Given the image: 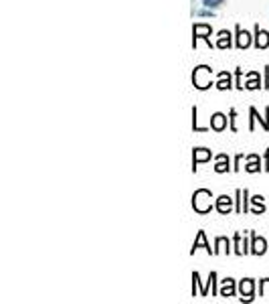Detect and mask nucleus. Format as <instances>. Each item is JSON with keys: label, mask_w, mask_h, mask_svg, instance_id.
Wrapping results in <instances>:
<instances>
[{"label": "nucleus", "mask_w": 269, "mask_h": 304, "mask_svg": "<svg viewBox=\"0 0 269 304\" xmlns=\"http://www.w3.org/2000/svg\"><path fill=\"white\" fill-rule=\"evenodd\" d=\"M211 199H213V195H211V191H207V189H200V191H196L194 195H192V207H194V211H198V213H207V211H211Z\"/></svg>", "instance_id": "f257e3e1"}, {"label": "nucleus", "mask_w": 269, "mask_h": 304, "mask_svg": "<svg viewBox=\"0 0 269 304\" xmlns=\"http://www.w3.org/2000/svg\"><path fill=\"white\" fill-rule=\"evenodd\" d=\"M192 83H194L198 89H207V87H211V85H213V81H211V69H209L207 65L196 67V69H194V73H192Z\"/></svg>", "instance_id": "f03ea898"}, {"label": "nucleus", "mask_w": 269, "mask_h": 304, "mask_svg": "<svg viewBox=\"0 0 269 304\" xmlns=\"http://www.w3.org/2000/svg\"><path fill=\"white\" fill-rule=\"evenodd\" d=\"M192 33H194V45H196V39L209 41V37H211V27H209V25H194ZM209 43H211V41H209Z\"/></svg>", "instance_id": "7ed1b4c3"}, {"label": "nucleus", "mask_w": 269, "mask_h": 304, "mask_svg": "<svg viewBox=\"0 0 269 304\" xmlns=\"http://www.w3.org/2000/svg\"><path fill=\"white\" fill-rule=\"evenodd\" d=\"M249 45H251V35L247 31H241V27H237V47L245 49Z\"/></svg>", "instance_id": "20e7f679"}, {"label": "nucleus", "mask_w": 269, "mask_h": 304, "mask_svg": "<svg viewBox=\"0 0 269 304\" xmlns=\"http://www.w3.org/2000/svg\"><path fill=\"white\" fill-rule=\"evenodd\" d=\"M255 45H257V49H265V47H269V33H267V31H261V29L257 27Z\"/></svg>", "instance_id": "39448f33"}, {"label": "nucleus", "mask_w": 269, "mask_h": 304, "mask_svg": "<svg viewBox=\"0 0 269 304\" xmlns=\"http://www.w3.org/2000/svg\"><path fill=\"white\" fill-rule=\"evenodd\" d=\"M231 205H233V199H229L227 195H223V197H219V199H217V211H219V213H223V215L231 211Z\"/></svg>", "instance_id": "423d86ee"}, {"label": "nucleus", "mask_w": 269, "mask_h": 304, "mask_svg": "<svg viewBox=\"0 0 269 304\" xmlns=\"http://www.w3.org/2000/svg\"><path fill=\"white\" fill-rule=\"evenodd\" d=\"M198 247H205L209 254H215V249H211V245L207 243V237H205V231H198V237L194 239V245H192V254L198 249Z\"/></svg>", "instance_id": "0eeeda50"}, {"label": "nucleus", "mask_w": 269, "mask_h": 304, "mask_svg": "<svg viewBox=\"0 0 269 304\" xmlns=\"http://www.w3.org/2000/svg\"><path fill=\"white\" fill-rule=\"evenodd\" d=\"M209 159H211V150L196 148V150H194V159H192V163H194V171H196V165H198V163H205V161H209Z\"/></svg>", "instance_id": "6e6552de"}, {"label": "nucleus", "mask_w": 269, "mask_h": 304, "mask_svg": "<svg viewBox=\"0 0 269 304\" xmlns=\"http://www.w3.org/2000/svg\"><path fill=\"white\" fill-rule=\"evenodd\" d=\"M211 126H213V130L221 132V130H225V126H227V118H225L223 114H215V116L211 118Z\"/></svg>", "instance_id": "1a4fd4ad"}, {"label": "nucleus", "mask_w": 269, "mask_h": 304, "mask_svg": "<svg viewBox=\"0 0 269 304\" xmlns=\"http://www.w3.org/2000/svg\"><path fill=\"white\" fill-rule=\"evenodd\" d=\"M265 249H267V243H265V239L263 237H257V235H253V254H257V256H261V254H265Z\"/></svg>", "instance_id": "9d476101"}, {"label": "nucleus", "mask_w": 269, "mask_h": 304, "mask_svg": "<svg viewBox=\"0 0 269 304\" xmlns=\"http://www.w3.org/2000/svg\"><path fill=\"white\" fill-rule=\"evenodd\" d=\"M241 294L245 296V300H251V294H253V280H243L241 286H239Z\"/></svg>", "instance_id": "9b49d317"}, {"label": "nucleus", "mask_w": 269, "mask_h": 304, "mask_svg": "<svg viewBox=\"0 0 269 304\" xmlns=\"http://www.w3.org/2000/svg\"><path fill=\"white\" fill-rule=\"evenodd\" d=\"M235 294V282L231 278L223 280V286H221V296H233Z\"/></svg>", "instance_id": "f8f14e48"}, {"label": "nucleus", "mask_w": 269, "mask_h": 304, "mask_svg": "<svg viewBox=\"0 0 269 304\" xmlns=\"http://www.w3.org/2000/svg\"><path fill=\"white\" fill-rule=\"evenodd\" d=\"M217 47H221V49H229V47H231V35H229L227 31H221V33H219Z\"/></svg>", "instance_id": "ddd939ff"}, {"label": "nucleus", "mask_w": 269, "mask_h": 304, "mask_svg": "<svg viewBox=\"0 0 269 304\" xmlns=\"http://www.w3.org/2000/svg\"><path fill=\"white\" fill-rule=\"evenodd\" d=\"M217 167H215V171L217 173H225V171H229V159L225 157V155H221V157H217Z\"/></svg>", "instance_id": "4468645a"}, {"label": "nucleus", "mask_w": 269, "mask_h": 304, "mask_svg": "<svg viewBox=\"0 0 269 304\" xmlns=\"http://www.w3.org/2000/svg\"><path fill=\"white\" fill-rule=\"evenodd\" d=\"M217 87H219V89H229V87H231V75H229V73H221Z\"/></svg>", "instance_id": "2eb2a0df"}, {"label": "nucleus", "mask_w": 269, "mask_h": 304, "mask_svg": "<svg viewBox=\"0 0 269 304\" xmlns=\"http://www.w3.org/2000/svg\"><path fill=\"white\" fill-rule=\"evenodd\" d=\"M247 171H249V173H257V171H259V163H257V157H249V165H247Z\"/></svg>", "instance_id": "dca6fc26"}, {"label": "nucleus", "mask_w": 269, "mask_h": 304, "mask_svg": "<svg viewBox=\"0 0 269 304\" xmlns=\"http://www.w3.org/2000/svg\"><path fill=\"white\" fill-rule=\"evenodd\" d=\"M249 77H251V81H249L245 87H249V89H257V87H259V81H257V77H259V75H257V73H251Z\"/></svg>", "instance_id": "f3484780"}, {"label": "nucleus", "mask_w": 269, "mask_h": 304, "mask_svg": "<svg viewBox=\"0 0 269 304\" xmlns=\"http://www.w3.org/2000/svg\"><path fill=\"white\" fill-rule=\"evenodd\" d=\"M223 3V0H203V5L207 7V9H215V7H219Z\"/></svg>", "instance_id": "a211bd4d"}, {"label": "nucleus", "mask_w": 269, "mask_h": 304, "mask_svg": "<svg viewBox=\"0 0 269 304\" xmlns=\"http://www.w3.org/2000/svg\"><path fill=\"white\" fill-rule=\"evenodd\" d=\"M261 294H263V296H269V280H263V282H261Z\"/></svg>", "instance_id": "6ab92c4d"}]
</instances>
